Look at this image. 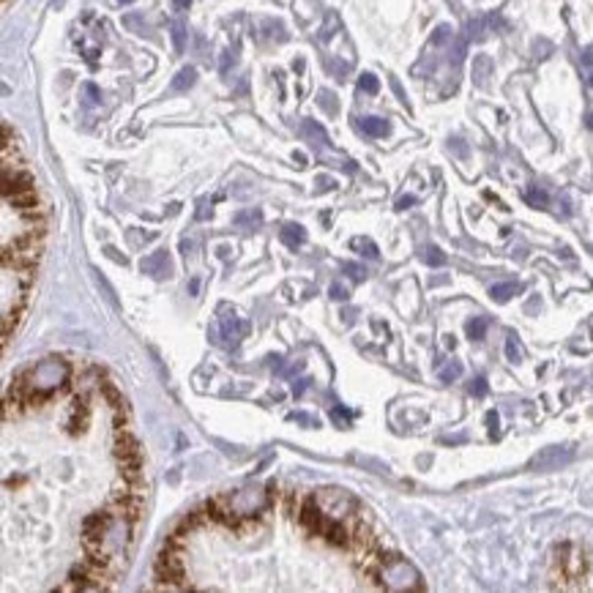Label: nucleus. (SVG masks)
Returning <instances> with one entry per match:
<instances>
[{"instance_id":"7","label":"nucleus","mask_w":593,"mask_h":593,"mask_svg":"<svg viewBox=\"0 0 593 593\" xmlns=\"http://www.w3.org/2000/svg\"><path fill=\"white\" fill-rule=\"evenodd\" d=\"M219 334H221L227 348H235L246 334V323L241 317H221L219 320Z\"/></svg>"},{"instance_id":"20","label":"nucleus","mask_w":593,"mask_h":593,"mask_svg":"<svg viewBox=\"0 0 593 593\" xmlns=\"http://www.w3.org/2000/svg\"><path fill=\"white\" fill-rule=\"evenodd\" d=\"M359 88H361L364 93L375 96V93L380 90V82H378V77H375V74H361V80H359Z\"/></svg>"},{"instance_id":"35","label":"nucleus","mask_w":593,"mask_h":593,"mask_svg":"<svg viewBox=\"0 0 593 593\" xmlns=\"http://www.w3.org/2000/svg\"><path fill=\"white\" fill-rule=\"evenodd\" d=\"M173 5H176L178 11H186V8L192 5V0H173Z\"/></svg>"},{"instance_id":"19","label":"nucleus","mask_w":593,"mask_h":593,"mask_svg":"<svg viewBox=\"0 0 593 593\" xmlns=\"http://www.w3.org/2000/svg\"><path fill=\"white\" fill-rule=\"evenodd\" d=\"M99 389H101V394L107 396V402L118 410V407H126V402H123V396L118 394V389L112 386V383H99Z\"/></svg>"},{"instance_id":"28","label":"nucleus","mask_w":593,"mask_h":593,"mask_svg":"<svg viewBox=\"0 0 593 593\" xmlns=\"http://www.w3.org/2000/svg\"><path fill=\"white\" fill-rule=\"evenodd\" d=\"M470 394H473V396H484V394H487V380H484V378H476V380L470 383Z\"/></svg>"},{"instance_id":"18","label":"nucleus","mask_w":593,"mask_h":593,"mask_svg":"<svg viewBox=\"0 0 593 593\" xmlns=\"http://www.w3.org/2000/svg\"><path fill=\"white\" fill-rule=\"evenodd\" d=\"M353 249H359L364 257H370V260H378V246L370 241V238H353Z\"/></svg>"},{"instance_id":"8","label":"nucleus","mask_w":593,"mask_h":593,"mask_svg":"<svg viewBox=\"0 0 593 593\" xmlns=\"http://www.w3.org/2000/svg\"><path fill=\"white\" fill-rule=\"evenodd\" d=\"M85 424H88V404H85V399H74V402H71V413H69L66 426H69L71 435H77V432L85 429Z\"/></svg>"},{"instance_id":"22","label":"nucleus","mask_w":593,"mask_h":593,"mask_svg":"<svg viewBox=\"0 0 593 593\" xmlns=\"http://www.w3.org/2000/svg\"><path fill=\"white\" fill-rule=\"evenodd\" d=\"M459 375H462V364H459V361H451L448 367L440 370V380H446V383H448V380H457Z\"/></svg>"},{"instance_id":"37","label":"nucleus","mask_w":593,"mask_h":593,"mask_svg":"<svg viewBox=\"0 0 593 593\" xmlns=\"http://www.w3.org/2000/svg\"><path fill=\"white\" fill-rule=\"evenodd\" d=\"M588 126H591V129H593V112H591V115H588Z\"/></svg>"},{"instance_id":"21","label":"nucleus","mask_w":593,"mask_h":593,"mask_svg":"<svg viewBox=\"0 0 593 593\" xmlns=\"http://www.w3.org/2000/svg\"><path fill=\"white\" fill-rule=\"evenodd\" d=\"M525 199H528L533 208H544V205L550 202L547 192H542V189H528V192H525Z\"/></svg>"},{"instance_id":"16","label":"nucleus","mask_w":593,"mask_h":593,"mask_svg":"<svg viewBox=\"0 0 593 593\" xmlns=\"http://www.w3.org/2000/svg\"><path fill=\"white\" fill-rule=\"evenodd\" d=\"M170 30H173V47H176V52H184L186 49V25L181 19H176Z\"/></svg>"},{"instance_id":"27","label":"nucleus","mask_w":593,"mask_h":593,"mask_svg":"<svg viewBox=\"0 0 593 593\" xmlns=\"http://www.w3.org/2000/svg\"><path fill=\"white\" fill-rule=\"evenodd\" d=\"M448 36H451V27H448V25H440V27L435 30V36H432V44H443Z\"/></svg>"},{"instance_id":"5","label":"nucleus","mask_w":593,"mask_h":593,"mask_svg":"<svg viewBox=\"0 0 593 593\" xmlns=\"http://www.w3.org/2000/svg\"><path fill=\"white\" fill-rule=\"evenodd\" d=\"M572 457H574V451H572L569 446H550V448L539 451V454L531 459V468H533V470H558V468L566 465Z\"/></svg>"},{"instance_id":"38","label":"nucleus","mask_w":593,"mask_h":593,"mask_svg":"<svg viewBox=\"0 0 593 593\" xmlns=\"http://www.w3.org/2000/svg\"><path fill=\"white\" fill-rule=\"evenodd\" d=\"M118 3H134V0H118Z\"/></svg>"},{"instance_id":"30","label":"nucleus","mask_w":593,"mask_h":593,"mask_svg":"<svg viewBox=\"0 0 593 593\" xmlns=\"http://www.w3.org/2000/svg\"><path fill=\"white\" fill-rule=\"evenodd\" d=\"M331 298L334 301H348V290L342 285H331Z\"/></svg>"},{"instance_id":"14","label":"nucleus","mask_w":593,"mask_h":593,"mask_svg":"<svg viewBox=\"0 0 593 593\" xmlns=\"http://www.w3.org/2000/svg\"><path fill=\"white\" fill-rule=\"evenodd\" d=\"M522 290V285L520 282H503V285H495V287H489V298L492 301H509L511 295H517Z\"/></svg>"},{"instance_id":"23","label":"nucleus","mask_w":593,"mask_h":593,"mask_svg":"<svg viewBox=\"0 0 593 593\" xmlns=\"http://www.w3.org/2000/svg\"><path fill=\"white\" fill-rule=\"evenodd\" d=\"M123 25H126L129 30H134V33L145 36V27H143V16H140V14H129V16H123Z\"/></svg>"},{"instance_id":"1","label":"nucleus","mask_w":593,"mask_h":593,"mask_svg":"<svg viewBox=\"0 0 593 593\" xmlns=\"http://www.w3.org/2000/svg\"><path fill=\"white\" fill-rule=\"evenodd\" d=\"M271 492H274V484H268L265 489L260 487H246V489H238L227 498H219L235 517H257L260 511H265L271 506Z\"/></svg>"},{"instance_id":"2","label":"nucleus","mask_w":593,"mask_h":593,"mask_svg":"<svg viewBox=\"0 0 593 593\" xmlns=\"http://www.w3.org/2000/svg\"><path fill=\"white\" fill-rule=\"evenodd\" d=\"M380 580H383V588H389V591H421L424 588L421 585V574L404 558L383 561Z\"/></svg>"},{"instance_id":"26","label":"nucleus","mask_w":593,"mask_h":593,"mask_svg":"<svg viewBox=\"0 0 593 593\" xmlns=\"http://www.w3.org/2000/svg\"><path fill=\"white\" fill-rule=\"evenodd\" d=\"M317 101L328 110V112H337V104H334V93H328V90H323L320 96H317Z\"/></svg>"},{"instance_id":"3","label":"nucleus","mask_w":593,"mask_h":593,"mask_svg":"<svg viewBox=\"0 0 593 593\" xmlns=\"http://www.w3.org/2000/svg\"><path fill=\"white\" fill-rule=\"evenodd\" d=\"M115 457L121 459V473L126 481H137L143 476V454H140V443L132 432H118L115 437Z\"/></svg>"},{"instance_id":"15","label":"nucleus","mask_w":593,"mask_h":593,"mask_svg":"<svg viewBox=\"0 0 593 593\" xmlns=\"http://www.w3.org/2000/svg\"><path fill=\"white\" fill-rule=\"evenodd\" d=\"M235 227H257V224H263V210L260 208H249V210H241V213H235Z\"/></svg>"},{"instance_id":"34","label":"nucleus","mask_w":593,"mask_h":593,"mask_svg":"<svg viewBox=\"0 0 593 593\" xmlns=\"http://www.w3.org/2000/svg\"><path fill=\"white\" fill-rule=\"evenodd\" d=\"M85 93H88V99H90V101H96V99H99V90H96V85H85Z\"/></svg>"},{"instance_id":"9","label":"nucleus","mask_w":593,"mask_h":593,"mask_svg":"<svg viewBox=\"0 0 593 593\" xmlns=\"http://www.w3.org/2000/svg\"><path fill=\"white\" fill-rule=\"evenodd\" d=\"M323 536H326L331 544H337V547H348V544H350V533H348V528H345L339 520H331Z\"/></svg>"},{"instance_id":"24","label":"nucleus","mask_w":593,"mask_h":593,"mask_svg":"<svg viewBox=\"0 0 593 593\" xmlns=\"http://www.w3.org/2000/svg\"><path fill=\"white\" fill-rule=\"evenodd\" d=\"M424 260H426L429 265H443V263H446V254H443L437 246H429L426 254H424Z\"/></svg>"},{"instance_id":"6","label":"nucleus","mask_w":593,"mask_h":593,"mask_svg":"<svg viewBox=\"0 0 593 593\" xmlns=\"http://www.w3.org/2000/svg\"><path fill=\"white\" fill-rule=\"evenodd\" d=\"M140 268H143V274H148V276H154V279H167V276L173 274L170 252H167V249H159V252L143 257V260H140Z\"/></svg>"},{"instance_id":"17","label":"nucleus","mask_w":593,"mask_h":593,"mask_svg":"<svg viewBox=\"0 0 593 593\" xmlns=\"http://www.w3.org/2000/svg\"><path fill=\"white\" fill-rule=\"evenodd\" d=\"M465 331H468V337H470L473 342L484 339V334H487V317H473V320L465 326Z\"/></svg>"},{"instance_id":"13","label":"nucleus","mask_w":593,"mask_h":593,"mask_svg":"<svg viewBox=\"0 0 593 593\" xmlns=\"http://www.w3.org/2000/svg\"><path fill=\"white\" fill-rule=\"evenodd\" d=\"M279 238H282L287 246H293V249H295V246H301V243L306 241V230H304L301 224H285V227H282V232H279Z\"/></svg>"},{"instance_id":"10","label":"nucleus","mask_w":593,"mask_h":593,"mask_svg":"<svg viewBox=\"0 0 593 593\" xmlns=\"http://www.w3.org/2000/svg\"><path fill=\"white\" fill-rule=\"evenodd\" d=\"M195 82H197V69H195V66H184V69L176 74V80H173L170 88H173L176 93H184V90H189Z\"/></svg>"},{"instance_id":"33","label":"nucleus","mask_w":593,"mask_h":593,"mask_svg":"<svg viewBox=\"0 0 593 593\" xmlns=\"http://www.w3.org/2000/svg\"><path fill=\"white\" fill-rule=\"evenodd\" d=\"M306 383H309V380H295V386H293V394H295V396H301V394H304V389H306Z\"/></svg>"},{"instance_id":"32","label":"nucleus","mask_w":593,"mask_h":593,"mask_svg":"<svg viewBox=\"0 0 593 593\" xmlns=\"http://www.w3.org/2000/svg\"><path fill=\"white\" fill-rule=\"evenodd\" d=\"M487 424H489V432H492V435H498V413H495V410H489V413H487Z\"/></svg>"},{"instance_id":"29","label":"nucleus","mask_w":593,"mask_h":593,"mask_svg":"<svg viewBox=\"0 0 593 593\" xmlns=\"http://www.w3.org/2000/svg\"><path fill=\"white\" fill-rule=\"evenodd\" d=\"M331 418H334L337 424H342V426H348V424H350V413H342L339 407H334V410H331Z\"/></svg>"},{"instance_id":"25","label":"nucleus","mask_w":593,"mask_h":593,"mask_svg":"<svg viewBox=\"0 0 593 593\" xmlns=\"http://www.w3.org/2000/svg\"><path fill=\"white\" fill-rule=\"evenodd\" d=\"M342 271H348V274H350V279H356V282H361V279L367 276V271H364L361 265H356V263H345V265H342Z\"/></svg>"},{"instance_id":"36","label":"nucleus","mask_w":593,"mask_h":593,"mask_svg":"<svg viewBox=\"0 0 593 593\" xmlns=\"http://www.w3.org/2000/svg\"><path fill=\"white\" fill-rule=\"evenodd\" d=\"M413 202H415V197H402L399 202H396V208H399V210H404V208H407V205H413Z\"/></svg>"},{"instance_id":"11","label":"nucleus","mask_w":593,"mask_h":593,"mask_svg":"<svg viewBox=\"0 0 593 593\" xmlns=\"http://www.w3.org/2000/svg\"><path fill=\"white\" fill-rule=\"evenodd\" d=\"M359 126L364 129V134H370V137H386L389 134V121H383V118H375V115H367V118H361L359 121Z\"/></svg>"},{"instance_id":"31","label":"nucleus","mask_w":593,"mask_h":593,"mask_svg":"<svg viewBox=\"0 0 593 593\" xmlns=\"http://www.w3.org/2000/svg\"><path fill=\"white\" fill-rule=\"evenodd\" d=\"M506 356H509V361H520V350H517V345H514V339H509L506 342Z\"/></svg>"},{"instance_id":"12","label":"nucleus","mask_w":593,"mask_h":593,"mask_svg":"<svg viewBox=\"0 0 593 593\" xmlns=\"http://www.w3.org/2000/svg\"><path fill=\"white\" fill-rule=\"evenodd\" d=\"M301 134H304L312 145H317V148H320V145H323V148L328 145V137H326L323 126H317L315 121H304V123H301Z\"/></svg>"},{"instance_id":"4","label":"nucleus","mask_w":593,"mask_h":593,"mask_svg":"<svg viewBox=\"0 0 593 593\" xmlns=\"http://www.w3.org/2000/svg\"><path fill=\"white\" fill-rule=\"evenodd\" d=\"M154 569H156V577H159V580H165V585H159V588H167V591L186 588V585H181V583H178V580H184V566H181V558H178L176 553L165 550V553L156 558Z\"/></svg>"}]
</instances>
